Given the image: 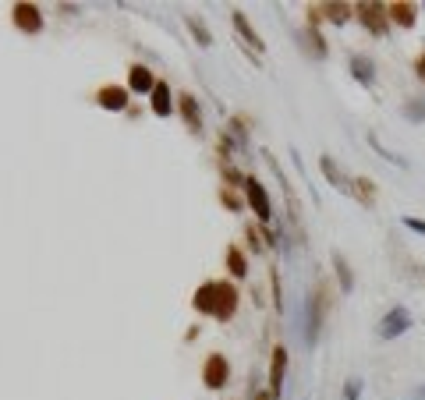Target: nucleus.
I'll return each mask as SVG.
<instances>
[{"mask_svg":"<svg viewBox=\"0 0 425 400\" xmlns=\"http://www.w3.org/2000/svg\"><path fill=\"white\" fill-rule=\"evenodd\" d=\"M234 308H238V290L227 280H206L195 290V312L212 315V319H230Z\"/></svg>","mask_w":425,"mask_h":400,"instance_id":"obj_1","label":"nucleus"},{"mask_svg":"<svg viewBox=\"0 0 425 400\" xmlns=\"http://www.w3.org/2000/svg\"><path fill=\"white\" fill-rule=\"evenodd\" d=\"M354 18L372 36H387V29H390V11L382 4H354Z\"/></svg>","mask_w":425,"mask_h":400,"instance_id":"obj_2","label":"nucleus"},{"mask_svg":"<svg viewBox=\"0 0 425 400\" xmlns=\"http://www.w3.org/2000/svg\"><path fill=\"white\" fill-rule=\"evenodd\" d=\"M245 195H248V205L255 209V216H259L263 223H269V220H273V205H269L266 188L255 181V177H245Z\"/></svg>","mask_w":425,"mask_h":400,"instance_id":"obj_3","label":"nucleus"},{"mask_svg":"<svg viewBox=\"0 0 425 400\" xmlns=\"http://www.w3.org/2000/svg\"><path fill=\"white\" fill-rule=\"evenodd\" d=\"M227 375H230V365L223 354H209L206 358V368H202V383L209 390H223L227 386Z\"/></svg>","mask_w":425,"mask_h":400,"instance_id":"obj_4","label":"nucleus"},{"mask_svg":"<svg viewBox=\"0 0 425 400\" xmlns=\"http://www.w3.org/2000/svg\"><path fill=\"white\" fill-rule=\"evenodd\" d=\"M411 329V312L408 308H390V315L379 323V336L382 340H397L400 333Z\"/></svg>","mask_w":425,"mask_h":400,"instance_id":"obj_5","label":"nucleus"},{"mask_svg":"<svg viewBox=\"0 0 425 400\" xmlns=\"http://www.w3.org/2000/svg\"><path fill=\"white\" fill-rule=\"evenodd\" d=\"M14 25L29 36L42 32V11L36 4H14Z\"/></svg>","mask_w":425,"mask_h":400,"instance_id":"obj_6","label":"nucleus"},{"mask_svg":"<svg viewBox=\"0 0 425 400\" xmlns=\"http://www.w3.org/2000/svg\"><path fill=\"white\" fill-rule=\"evenodd\" d=\"M284 375H287V351L273 347V368H269V393H273V400L280 397V390H284Z\"/></svg>","mask_w":425,"mask_h":400,"instance_id":"obj_7","label":"nucleus"},{"mask_svg":"<svg viewBox=\"0 0 425 400\" xmlns=\"http://www.w3.org/2000/svg\"><path fill=\"white\" fill-rule=\"evenodd\" d=\"M319 166H323V174L330 177V184L337 188V192H344V195H351V192H354V181H348V174L337 166V160H333V156H323V160H319Z\"/></svg>","mask_w":425,"mask_h":400,"instance_id":"obj_8","label":"nucleus"},{"mask_svg":"<svg viewBox=\"0 0 425 400\" xmlns=\"http://www.w3.org/2000/svg\"><path fill=\"white\" fill-rule=\"evenodd\" d=\"M127 96H132V92L121 89V86H103L96 92V103H99L103 110H124L127 107Z\"/></svg>","mask_w":425,"mask_h":400,"instance_id":"obj_9","label":"nucleus"},{"mask_svg":"<svg viewBox=\"0 0 425 400\" xmlns=\"http://www.w3.org/2000/svg\"><path fill=\"white\" fill-rule=\"evenodd\" d=\"M178 107H181V117L188 121V128H191V132H202V110H199L195 96L181 92V96H178Z\"/></svg>","mask_w":425,"mask_h":400,"instance_id":"obj_10","label":"nucleus"},{"mask_svg":"<svg viewBox=\"0 0 425 400\" xmlns=\"http://www.w3.org/2000/svg\"><path fill=\"white\" fill-rule=\"evenodd\" d=\"M230 22H234V29H238V39H245V43H248V47H252L255 53H263V39L255 36L252 22H248V18H245L241 11H234V14H230Z\"/></svg>","mask_w":425,"mask_h":400,"instance_id":"obj_11","label":"nucleus"},{"mask_svg":"<svg viewBox=\"0 0 425 400\" xmlns=\"http://www.w3.org/2000/svg\"><path fill=\"white\" fill-rule=\"evenodd\" d=\"M153 89H156L153 71L142 68V64H135V68H132V75H127V92H153Z\"/></svg>","mask_w":425,"mask_h":400,"instance_id":"obj_12","label":"nucleus"},{"mask_svg":"<svg viewBox=\"0 0 425 400\" xmlns=\"http://www.w3.org/2000/svg\"><path fill=\"white\" fill-rule=\"evenodd\" d=\"M319 323H323V298H312V305H308V344H315L319 340Z\"/></svg>","mask_w":425,"mask_h":400,"instance_id":"obj_13","label":"nucleus"},{"mask_svg":"<svg viewBox=\"0 0 425 400\" xmlns=\"http://www.w3.org/2000/svg\"><path fill=\"white\" fill-rule=\"evenodd\" d=\"M387 11H390V18H393L400 29H411L415 25V8L411 4H387Z\"/></svg>","mask_w":425,"mask_h":400,"instance_id":"obj_14","label":"nucleus"},{"mask_svg":"<svg viewBox=\"0 0 425 400\" xmlns=\"http://www.w3.org/2000/svg\"><path fill=\"white\" fill-rule=\"evenodd\" d=\"M149 96H153V110L160 117H167L170 114V89H167V82H156V89L149 92Z\"/></svg>","mask_w":425,"mask_h":400,"instance_id":"obj_15","label":"nucleus"},{"mask_svg":"<svg viewBox=\"0 0 425 400\" xmlns=\"http://www.w3.org/2000/svg\"><path fill=\"white\" fill-rule=\"evenodd\" d=\"M351 75L358 78V82H365V86H372V60L369 57H351Z\"/></svg>","mask_w":425,"mask_h":400,"instance_id":"obj_16","label":"nucleus"},{"mask_svg":"<svg viewBox=\"0 0 425 400\" xmlns=\"http://www.w3.org/2000/svg\"><path fill=\"white\" fill-rule=\"evenodd\" d=\"M227 269L234 273V277H245V273H248V262H245V255H241L238 245L227 248Z\"/></svg>","mask_w":425,"mask_h":400,"instance_id":"obj_17","label":"nucleus"},{"mask_svg":"<svg viewBox=\"0 0 425 400\" xmlns=\"http://www.w3.org/2000/svg\"><path fill=\"white\" fill-rule=\"evenodd\" d=\"M351 14H354L351 4H323V18H330V22H348Z\"/></svg>","mask_w":425,"mask_h":400,"instance_id":"obj_18","label":"nucleus"},{"mask_svg":"<svg viewBox=\"0 0 425 400\" xmlns=\"http://www.w3.org/2000/svg\"><path fill=\"white\" fill-rule=\"evenodd\" d=\"M351 195H358L365 205H372V199H376V188H372V181L369 177H354V192Z\"/></svg>","mask_w":425,"mask_h":400,"instance_id":"obj_19","label":"nucleus"},{"mask_svg":"<svg viewBox=\"0 0 425 400\" xmlns=\"http://www.w3.org/2000/svg\"><path fill=\"white\" fill-rule=\"evenodd\" d=\"M333 266H337L340 287H344V290H351V287H354V280H351V269H348V262H344V255H340V251H333Z\"/></svg>","mask_w":425,"mask_h":400,"instance_id":"obj_20","label":"nucleus"},{"mask_svg":"<svg viewBox=\"0 0 425 400\" xmlns=\"http://www.w3.org/2000/svg\"><path fill=\"white\" fill-rule=\"evenodd\" d=\"M184 22L191 25V32H195V43H199V47H209V43H212V39H209V32H206V25H202V18H195V14H188V18H184Z\"/></svg>","mask_w":425,"mask_h":400,"instance_id":"obj_21","label":"nucleus"},{"mask_svg":"<svg viewBox=\"0 0 425 400\" xmlns=\"http://www.w3.org/2000/svg\"><path fill=\"white\" fill-rule=\"evenodd\" d=\"M404 114H408L411 121H422V117H425V96L415 99V103H408V107H404Z\"/></svg>","mask_w":425,"mask_h":400,"instance_id":"obj_22","label":"nucleus"},{"mask_svg":"<svg viewBox=\"0 0 425 400\" xmlns=\"http://www.w3.org/2000/svg\"><path fill=\"white\" fill-rule=\"evenodd\" d=\"M358 397H361V379H351L344 386V400H358Z\"/></svg>","mask_w":425,"mask_h":400,"instance_id":"obj_23","label":"nucleus"},{"mask_svg":"<svg viewBox=\"0 0 425 400\" xmlns=\"http://www.w3.org/2000/svg\"><path fill=\"white\" fill-rule=\"evenodd\" d=\"M400 223L408 227V230H415V234H425V220H418V216H404Z\"/></svg>","mask_w":425,"mask_h":400,"instance_id":"obj_24","label":"nucleus"},{"mask_svg":"<svg viewBox=\"0 0 425 400\" xmlns=\"http://www.w3.org/2000/svg\"><path fill=\"white\" fill-rule=\"evenodd\" d=\"M415 71H418V78L425 82V50L418 53V60H415Z\"/></svg>","mask_w":425,"mask_h":400,"instance_id":"obj_25","label":"nucleus"},{"mask_svg":"<svg viewBox=\"0 0 425 400\" xmlns=\"http://www.w3.org/2000/svg\"><path fill=\"white\" fill-rule=\"evenodd\" d=\"M223 202H227V209H241V205H238V199H234L230 192H223Z\"/></svg>","mask_w":425,"mask_h":400,"instance_id":"obj_26","label":"nucleus"},{"mask_svg":"<svg viewBox=\"0 0 425 400\" xmlns=\"http://www.w3.org/2000/svg\"><path fill=\"white\" fill-rule=\"evenodd\" d=\"M255 400H273V393H269V390H263V393H255Z\"/></svg>","mask_w":425,"mask_h":400,"instance_id":"obj_27","label":"nucleus"},{"mask_svg":"<svg viewBox=\"0 0 425 400\" xmlns=\"http://www.w3.org/2000/svg\"><path fill=\"white\" fill-rule=\"evenodd\" d=\"M415 397H418V400H425V386H418V390H415Z\"/></svg>","mask_w":425,"mask_h":400,"instance_id":"obj_28","label":"nucleus"}]
</instances>
